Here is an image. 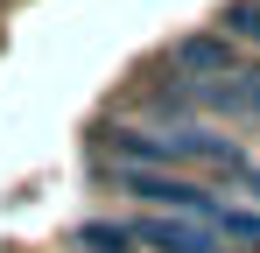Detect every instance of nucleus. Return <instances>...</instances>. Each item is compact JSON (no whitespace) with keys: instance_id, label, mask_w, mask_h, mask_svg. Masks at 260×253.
I'll return each mask as SVG.
<instances>
[{"instance_id":"nucleus-1","label":"nucleus","mask_w":260,"mask_h":253,"mask_svg":"<svg viewBox=\"0 0 260 253\" xmlns=\"http://www.w3.org/2000/svg\"><path fill=\"white\" fill-rule=\"evenodd\" d=\"M120 190H134L148 211H176V218H218V197L204 183H190L183 169H120Z\"/></svg>"},{"instance_id":"nucleus-2","label":"nucleus","mask_w":260,"mask_h":253,"mask_svg":"<svg viewBox=\"0 0 260 253\" xmlns=\"http://www.w3.org/2000/svg\"><path fill=\"white\" fill-rule=\"evenodd\" d=\"M169 64H176V78H190V84H218V78L239 71V42L218 36V28H197V36H183L169 49Z\"/></svg>"},{"instance_id":"nucleus-3","label":"nucleus","mask_w":260,"mask_h":253,"mask_svg":"<svg viewBox=\"0 0 260 253\" xmlns=\"http://www.w3.org/2000/svg\"><path fill=\"white\" fill-rule=\"evenodd\" d=\"M204 106L225 113V120H239V126H260V64H239L232 78L204 84Z\"/></svg>"},{"instance_id":"nucleus-4","label":"nucleus","mask_w":260,"mask_h":253,"mask_svg":"<svg viewBox=\"0 0 260 253\" xmlns=\"http://www.w3.org/2000/svg\"><path fill=\"white\" fill-rule=\"evenodd\" d=\"M211 232L225 239V246H246V253H260V211H232V204H218Z\"/></svg>"},{"instance_id":"nucleus-5","label":"nucleus","mask_w":260,"mask_h":253,"mask_svg":"<svg viewBox=\"0 0 260 253\" xmlns=\"http://www.w3.org/2000/svg\"><path fill=\"white\" fill-rule=\"evenodd\" d=\"M218 36H232L239 49H260V0H232L218 14Z\"/></svg>"},{"instance_id":"nucleus-6","label":"nucleus","mask_w":260,"mask_h":253,"mask_svg":"<svg viewBox=\"0 0 260 253\" xmlns=\"http://www.w3.org/2000/svg\"><path fill=\"white\" fill-rule=\"evenodd\" d=\"M127 225H113V218H85L78 225V253H127Z\"/></svg>"}]
</instances>
